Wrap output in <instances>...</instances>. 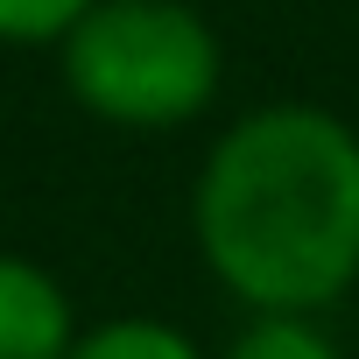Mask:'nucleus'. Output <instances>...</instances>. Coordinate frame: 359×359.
I'll return each instance as SVG.
<instances>
[{
  "label": "nucleus",
  "instance_id": "obj_1",
  "mask_svg": "<svg viewBox=\"0 0 359 359\" xmlns=\"http://www.w3.org/2000/svg\"><path fill=\"white\" fill-rule=\"evenodd\" d=\"M205 275L247 317H324L359 289V127L275 99L212 134L191 184Z\"/></svg>",
  "mask_w": 359,
  "mask_h": 359
},
{
  "label": "nucleus",
  "instance_id": "obj_2",
  "mask_svg": "<svg viewBox=\"0 0 359 359\" xmlns=\"http://www.w3.org/2000/svg\"><path fill=\"white\" fill-rule=\"evenodd\" d=\"M78 113L120 134H176L219 106L226 43L191 0H92L57 43Z\"/></svg>",
  "mask_w": 359,
  "mask_h": 359
},
{
  "label": "nucleus",
  "instance_id": "obj_3",
  "mask_svg": "<svg viewBox=\"0 0 359 359\" xmlns=\"http://www.w3.org/2000/svg\"><path fill=\"white\" fill-rule=\"evenodd\" d=\"M71 345H78L71 289L43 261L0 247V359H64Z\"/></svg>",
  "mask_w": 359,
  "mask_h": 359
},
{
  "label": "nucleus",
  "instance_id": "obj_4",
  "mask_svg": "<svg viewBox=\"0 0 359 359\" xmlns=\"http://www.w3.org/2000/svg\"><path fill=\"white\" fill-rule=\"evenodd\" d=\"M64 359H212V352L169 317H106V324L78 331V345Z\"/></svg>",
  "mask_w": 359,
  "mask_h": 359
},
{
  "label": "nucleus",
  "instance_id": "obj_5",
  "mask_svg": "<svg viewBox=\"0 0 359 359\" xmlns=\"http://www.w3.org/2000/svg\"><path fill=\"white\" fill-rule=\"evenodd\" d=\"M219 359H345V345L324 331V317H247Z\"/></svg>",
  "mask_w": 359,
  "mask_h": 359
},
{
  "label": "nucleus",
  "instance_id": "obj_6",
  "mask_svg": "<svg viewBox=\"0 0 359 359\" xmlns=\"http://www.w3.org/2000/svg\"><path fill=\"white\" fill-rule=\"evenodd\" d=\"M92 8V0H0V43L15 50H57L78 15Z\"/></svg>",
  "mask_w": 359,
  "mask_h": 359
}]
</instances>
